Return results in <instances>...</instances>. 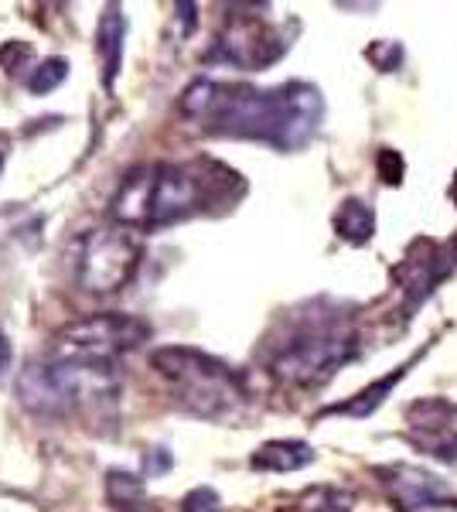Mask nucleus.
<instances>
[{"label":"nucleus","mask_w":457,"mask_h":512,"mask_svg":"<svg viewBox=\"0 0 457 512\" xmlns=\"http://www.w3.org/2000/svg\"><path fill=\"white\" fill-rule=\"evenodd\" d=\"M181 113L205 120L222 137L263 140V144H273L280 151H294V147H304L314 137L324 113V99L307 82L253 89L198 79L181 96Z\"/></svg>","instance_id":"obj_1"},{"label":"nucleus","mask_w":457,"mask_h":512,"mask_svg":"<svg viewBox=\"0 0 457 512\" xmlns=\"http://www.w3.org/2000/svg\"><path fill=\"white\" fill-rule=\"evenodd\" d=\"M212 178L191 164L154 161L134 168L113 195V219L127 229H161L188 219L209 198Z\"/></svg>","instance_id":"obj_2"},{"label":"nucleus","mask_w":457,"mask_h":512,"mask_svg":"<svg viewBox=\"0 0 457 512\" xmlns=\"http://www.w3.org/2000/svg\"><path fill=\"white\" fill-rule=\"evenodd\" d=\"M120 376L113 362H31L18 379V396L35 414H72L93 400H113Z\"/></svg>","instance_id":"obj_3"},{"label":"nucleus","mask_w":457,"mask_h":512,"mask_svg":"<svg viewBox=\"0 0 457 512\" xmlns=\"http://www.w3.org/2000/svg\"><path fill=\"white\" fill-rule=\"evenodd\" d=\"M151 366L171 383L174 396L185 410L198 417H226L243 400L236 373L226 362L212 355L188 349V345H171L151 355Z\"/></svg>","instance_id":"obj_4"},{"label":"nucleus","mask_w":457,"mask_h":512,"mask_svg":"<svg viewBox=\"0 0 457 512\" xmlns=\"http://www.w3.org/2000/svg\"><path fill=\"white\" fill-rule=\"evenodd\" d=\"M140 239L127 226H99L82 236L76 253V280L89 294H113L130 284L140 267Z\"/></svg>","instance_id":"obj_5"},{"label":"nucleus","mask_w":457,"mask_h":512,"mask_svg":"<svg viewBox=\"0 0 457 512\" xmlns=\"http://www.w3.org/2000/svg\"><path fill=\"white\" fill-rule=\"evenodd\" d=\"M359 352V338L345 328H314V332H301L273 355L270 373L284 383L294 386H314L335 376L345 362L355 359Z\"/></svg>","instance_id":"obj_6"},{"label":"nucleus","mask_w":457,"mask_h":512,"mask_svg":"<svg viewBox=\"0 0 457 512\" xmlns=\"http://www.w3.org/2000/svg\"><path fill=\"white\" fill-rule=\"evenodd\" d=\"M151 338V325L134 315H89L58 328L55 352L69 362H113V355L130 352Z\"/></svg>","instance_id":"obj_7"},{"label":"nucleus","mask_w":457,"mask_h":512,"mask_svg":"<svg viewBox=\"0 0 457 512\" xmlns=\"http://www.w3.org/2000/svg\"><path fill=\"white\" fill-rule=\"evenodd\" d=\"M287 52V41L270 31L260 21H236L226 35L219 38L212 59H222L239 69H263V65L277 62Z\"/></svg>","instance_id":"obj_8"},{"label":"nucleus","mask_w":457,"mask_h":512,"mask_svg":"<svg viewBox=\"0 0 457 512\" xmlns=\"http://www.w3.org/2000/svg\"><path fill=\"white\" fill-rule=\"evenodd\" d=\"M410 437L434 458L457 465V407L447 400H420L410 407Z\"/></svg>","instance_id":"obj_9"},{"label":"nucleus","mask_w":457,"mask_h":512,"mask_svg":"<svg viewBox=\"0 0 457 512\" xmlns=\"http://www.w3.org/2000/svg\"><path fill=\"white\" fill-rule=\"evenodd\" d=\"M382 485L393 495L396 509L403 512H430L440 509V502L447 499V485L437 475L423 472L413 465H393L382 472Z\"/></svg>","instance_id":"obj_10"},{"label":"nucleus","mask_w":457,"mask_h":512,"mask_svg":"<svg viewBox=\"0 0 457 512\" xmlns=\"http://www.w3.org/2000/svg\"><path fill=\"white\" fill-rule=\"evenodd\" d=\"M457 267V250L454 243L447 246H427V256H406L403 263V294L410 304H420L434 287Z\"/></svg>","instance_id":"obj_11"},{"label":"nucleus","mask_w":457,"mask_h":512,"mask_svg":"<svg viewBox=\"0 0 457 512\" xmlns=\"http://www.w3.org/2000/svg\"><path fill=\"white\" fill-rule=\"evenodd\" d=\"M123 35H127V18H123L120 7L110 4L96 24V55H99V69H103V86L106 89H110L116 82V76H120Z\"/></svg>","instance_id":"obj_12"},{"label":"nucleus","mask_w":457,"mask_h":512,"mask_svg":"<svg viewBox=\"0 0 457 512\" xmlns=\"http://www.w3.org/2000/svg\"><path fill=\"white\" fill-rule=\"evenodd\" d=\"M314 461V448L307 441H267L253 451L249 465L256 472H297Z\"/></svg>","instance_id":"obj_13"},{"label":"nucleus","mask_w":457,"mask_h":512,"mask_svg":"<svg viewBox=\"0 0 457 512\" xmlns=\"http://www.w3.org/2000/svg\"><path fill=\"white\" fill-rule=\"evenodd\" d=\"M413 362L417 359H410L406 362V366H400V369H393V373H389L386 379H379L376 386H369V390H362L359 396H355V400H348V403H338V407H331L328 414H348V417H369L372 410L376 407H382V400H386L389 393H393V386L400 383V379L406 376V369L413 366Z\"/></svg>","instance_id":"obj_14"},{"label":"nucleus","mask_w":457,"mask_h":512,"mask_svg":"<svg viewBox=\"0 0 457 512\" xmlns=\"http://www.w3.org/2000/svg\"><path fill=\"white\" fill-rule=\"evenodd\" d=\"M335 229H338V236H342V239L359 246L372 233H376V216H372V209L365 202H359V198H348L342 209H338V216H335Z\"/></svg>","instance_id":"obj_15"},{"label":"nucleus","mask_w":457,"mask_h":512,"mask_svg":"<svg viewBox=\"0 0 457 512\" xmlns=\"http://www.w3.org/2000/svg\"><path fill=\"white\" fill-rule=\"evenodd\" d=\"M106 492H110V502L116 509H140L144 506V482L130 472H110L106 478Z\"/></svg>","instance_id":"obj_16"},{"label":"nucleus","mask_w":457,"mask_h":512,"mask_svg":"<svg viewBox=\"0 0 457 512\" xmlns=\"http://www.w3.org/2000/svg\"><path fill=\"white\" fill-rule=\"evenodd\" d=\"M65 76H69V62H65V59H45V62H38L35 72L28 76V89L35 96H45V93H52V89L62 86Z\"/></svg>","instance_id":"obj_17"},{"label":"nucleus","mask_w":457,"mask_h":512,"mask_svg":"<svg viewBox=\"0 0 457 512\" xmlns=\"http://www.w3.org/2000/svg\"><path fill=\"white\" fill-rule=\"evenodd\" d=\"M181 512H219V495L212 489H191L181 502Z\"/></svg>","instance_id":"obj_18"},{"label":"nucleus","mask_w":457,"mask_h":512,"mask_svg":"<svg viewBox=\"0 0 457 512\" xmlns=\"http://www.w3.org/2000/svg\"><path fill=\"white\" fill-rule=\"evenodd\" d=\"M379 175L382 181H389V185H396L403 175V158L396 151H382L379 154Z\"/></svg>","instance_id":"obj_19"},{"label":"nucleus","mask_w":457,"mask_h":512,"mask_svg":"<svg viewBox=\"0 0 457 512\" xmlns=\"http://www.w3.org/2000/svg\"><path fill=\"white\" fill-rule=\"evenodd\" d=\"M21 59H28V45H24V41H11V45L0 48V65H4L7 72L18 69Z\"/></svg>","instance_id":"obj_20"},{"label":"nucleus","mask_w":457,"mask_h":512,"mask_svg":"<svg viewBox=\"0 0 457 512\" xmlns=\"http://www.w3.org/2000/svg\"><path fill=\"white\" fill-rule=\"evenodd\" d=\"M11 362H14V345H11V338L4 335V328H0V373L11 369Z\"/></svg>","instance_id":"obj_21"},{"label":"nucleus","mask_w":457,"mask_h":512,"mask_svg":"<svg viewBox=\"0 0 457 512\" xmlns=\"http://www.w3.org/2000/svg\"><path fill=\"white\" fill-rule=\"evenodd\" d=\"M195 4H178V14H181V21H185V28H191V24H195Z\"/></svg>","instance_id":"obj_22"},{"label":"nucleus","mask_w":457,"mask_h":512,"mask_svg":"<svg viewBox=\"0 0 457 512\" xmlns=\"http://www.w3.org/2000/svg\"><path fill=\"white\" fill-rule=\"evenodd\" d=\"M0 171H4V154H0Z\"/></svg>","instance_id":"obj_23"}]
</instances>
